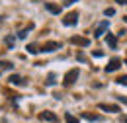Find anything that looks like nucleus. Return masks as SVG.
<instances>
[{
    "label": "nucleus",
    "instance_id": "f257e3e1",
    "mask_svg": "<svg viewBox=\"0 0 127 123\" xmlns=\"http://www.w3.org/2000/svg\"><path fill=\"white\" fill-rule=\"evenodd\" d=\"M57 49H61V43L59 41H47V43H43L39 51H43V53H53V51H57Z\"/></svg>",
    "mask_w": 127,
    "mask_h": 123
},
{
    "label": "nucleus",
    "instance_id": "f03ea898",
    "mask_svg": "<svg viewBox=\"0 0 127 123\" xmlns=\"http://www.w3.org/2000/svg\"><path fill=\"white\" fill-rule=\"evenodd\" d=\"M76 78H78V68H70V70L64 74V86H70Z\"/></svg>",
    "mask_w": 127,
    "mask_h": 123
},
{
    "label": "nucleus",
    "instance_id": "7ed1b4c3",
    "mask_svg": "<svg viewBox=\"0 0 127 123\" xmlns=\"http://www.w3.org/2000/svg\"><path fill=\"white\" fill-rule=\"evenodd\" d=\"M39 119H41V121H51V123H57V121H59V117H57L55 113H51V111H43V113H39Z\"/></svg>",
    "mask_w": 127,
    "mask_h": 123
},
{
    "label": "nucleus",
    "instance_id": "20e7f679",
    "mask_svg": "<svg viewBox=\"0 0 127 123\" xmlns=\"http://www.w3.org/2000/svg\"><path fill=\"white\" fill-rule=\"evenodd\" d=\"M76 22H78V12H70V14H68V16L63 20L64 26H74Z\"/></svg>",
    "mask_w": 127,
    "mask_h": 123
},
{
    "label": "nucleus",
    "instance_id": "39448f33",
    "mask_svg": "<svg viewBox=\"0 0 127 123\" xmlns=\"http://www.w3.org/2000/svg\"><path fill=\"white\" fill-rule=\"evenodd\" d=\"M108 28H110V24H108V20L106 22H102L98 28H96V31H94V37H102L106 31H108Z\"/></svg>",
    "mask_w": 127,
    "mask_h": 123
},
{
    "label": "nucleus",
    "instance_id": "423d86ee",
    "mask_svg": "<svg viewBox=\"0 0 127 123\" xmlns=\"http://www.w3.org/2000/svg\"><path fill=\"white\" fill-rule=\"evenodd\" d=\"M119 66H121V59H117V57H115V59H111L110 64L106 66V72H113V70H117Z\"/></svg>",
    "mask_w": 127,
    "mask_h": 123
},
{
    "label": "nucleus",
    "instance_id": "0eeeda50",
    "mask_svg": "<svg viewBox=\"0 0 127 123\" xmlns=\"http://www.w3.org/2000/svg\"><path fill=\"white\" fill-rule=\"evenodd\" d=\"M70 43L72 45H78V47H88L90 45V39H86V37H72Z\"/></svg>",
    "mask_w": 127,
    "mask_h": 123
},
{
    "label": "nucleus",
    "instance_id": "6e6552de",
    "mask_svg": "<svg viewBox=\"0 0 127 123\" xmlns=\"http://www.w3.org/2000/svg\"><path fill=\"white\" fill-rule=\"evenodd\" d=\"M98 108L104 109V111H111V113H117L119 111V106H113V104H100Z\"/></svg>",
    "mask_w": 127,
    "mask_h": 123
},
{
    "label": "nucleus",
    "instance_id": "1a4fd4ad",
    "mask_svg": "<svg viewBox=\"0 0 127 123\" xmlns=\"http://www.w3.org/2000/svg\"><path fill=\"white\" fill-rule=\"evenodd\" d=\"M106 41H108V45H110L111 49H117V39H115V35H111V33H108V37H106Z\"/></svg>",
    "mask_w": 127,
    "mask_h": 123
},
{
    "label": "nucleus",
    "instance_id": "9d476101",
    "mask_svg": "<svg viewBox=\"0 0 127 123\" xmlns=\"http://www.w3.org/2000/svg\"><path fill=\"white\" fill-rule=\"evenodd\" d=\"M10 84H16V86H20V84H24V78L18 76V74H12V76H10Z\"/></svg>",
    "mask_w": 127,
    "mask_h": 123
},
{
    "label": "nucleus",
    "instance_id": "9b49d317",
    "mask_svg": "<svg viewBox=\"0 0 127 123\" xmlns=\"http://www.w3.org/2000/svg\"><path fill=\"white\" fill-rule=\"evenodd\" d=\"M45 8H47L51 14H61V8H59V6H53V4H45Z\"/></svg>",
    "mask_w": 127,
    "mask_h": 123
},
{
    "label": "nucleus",
    "instance_id": "f8f14e48",
    "mask_svg": "<svg viewBox=\"0 0 127 123\" xmlns=\"http://www.w3.org/2000/svg\"><path fill=\"white\" fill-rule=\"evenodd\" d=\"M64 121L66 123H80L78 117H74V115H70V113H64Z\"/></svg>",
    "mask_w": 127,
    "mask_h": 123
},
{
    "label": "nucleus",
    "instance_id": "ddd939ff",
    "mask_svg": "<svg viewBox=\"0 0 127 123\" xmlns=\"http://www.w3.org/2000/svg\"><path fill=\"white\" fill-rule=\"evenodd\" d=\"M14 64L12 62H8V61H0V68H4V70H10Z\"/></svg>",
    "mask_w": 127,
    "mask_h": 123
},
{
    "label": "nucleus",
    "instance_id": "4468645a",
    "mask_svg": "<svg viewBox=\"0 0 127 123\" xmlns=\"http://www.w3.org/2000/svg\"><path fill=\"white\" fill-rule=\"evenodd\" d=\"M82 117H84V119H88V121H98V119H100L98 115H92V113H84Z\"/></svg>",
    "mask_w": 127,
    "mask_h": 123
},
{
    "label": "nucleus",
    "instance_id": "2eb2a0df",
    "mask_svg": "<svg viewBox=\"0 0 127 123\" xmlns=\"http://www.w3.org/2000/svg\"><path fill=\"white\" fill-rule=\"evenodd\" d=\"M117 84H123V86H127V76H119V78H117Z\"/></svg>",
    "mask_w": 127,
    "mask_h": 123
},
{
    "label": "nucleus",
    "instance_id": "dca6fc26",
    "mask_svg": "<svg viewBox=\"0 0 127 123\" xmlns=\"http://www.w3.org/2000/svg\"><path fill=\"white\" fill-rule=\"evenodd\" d=\"M26 49H28V53H37L39 51V49H35V45H28Z\"/></svg>",
    "mask_w": 127,
    "mask_h": 123
},
{
    "label": "nucleus",
    "instance_id": "f3484780",
    "mask_svg": "<svg viewBox=\"0 0 127 123\" xmlns=\"http://www.w3.org/2000/svg\"><path fill=\"white\" fill-rule=\"evenodd\" d=\"M47 84H49V86H53V84H55V74H49V80H47Z\"/></svg>",
    "mask_w": 127,
    "mask_h": 123
},
{
    "label": "nucleus",
    "instance_id": "a211bd4d",
    "mask_svg": "<svg viewBox=\"0 0 127 123\" xmlns=\"http://www.w3.org/2000/svg\"><path fill=\"white\" fill-rule=\"evenodd\" d=\"M104 14H106V16H113V14H115V10H113V8H106Z\"/></svg>",
    "mask_w": 127,
    "mask_h": 123
},
{
    "label": "nucleus",
    "instance_id": "6ab92c4d",
    "mask_svg": "<svg viewBox=\"0 0 127 123\" xmlns=\"http://www.w3.org/2000/svg\"><path fill=\"white\" fill-rule=\"evenodd\" d=\"M6 43H8V45H14V37L8 35V37H6Z\"/></svg>",
    "mask_w": 127,
    "mask_h": 123
},
{
    "label": "nucleus",
    "instance_id": "aec40b11",
    "mask_svg": "<svg viewBox=\"0 0 127 123\" xmlns=\"http://www.w3.org/2000/svg\"><path fill=\"white\" fill-rule=\"evenodd\" d=\"M123 123H127V115H125V117H123Z\"/></svg>",
    "mask_w": 127,
    "mask_h": 123
},
{
    "label": "nucleus",
    "instance_id": "412c9836",
    "mask_svg": "<svg viewBox=\"0 0 127 123\" xmlns=\"http://www.w3.org/2000/svg\"><path fill=\"white\" fill-rule=\"evenodd\" d=\"M0 24H2V18H0Z\"/></svg>",
    "mask_w": 127,
    "mask_h": 123
},
{
    "label": "nucleus",
    "instance_id": "4be33fe9",
    "mask_svg": "<svg viewBox=\"0 0 127 123\" xmlns=\"http://www.w3.org/2000/svg\"><path fill=\"white\" fill-rule=\"evenodd\" d=\"M125 64H127V62H125Z\"/></svg>",
    "mask_w": 127,
    "mask_h": 123
}]
</instances>
